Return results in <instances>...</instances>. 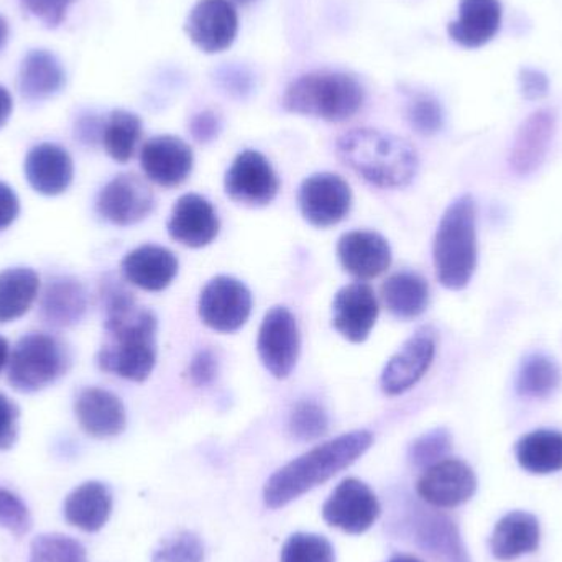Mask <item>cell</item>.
Masks as SVG:
<instances>
[{
    "mask_svg": "<svg viewBox=\"0 0 562 562\" xmlns=\"http://www.w3.org/2000/svg\"><path fill=\"white\" fill-rule=\"evenodd\" d=\"M223 131V121L214 111H201L190 121V132L194 140L200 144H210L216 140Z\"/></svg>",
    "mask_w": 562,
    "mask_h": 562,
    "instance_id": "45",
    "label": "cell"
},
{
    "mask_svg": "<svg viewBox=\"0 0 562 562\" xmlns=\"http://www.w3.org/2000/svg\"><path fill=\"white\" fill-rule=\"evenodd\" d=\"M288 431L296 441L306 442L323 438L329 431V416L314 402H300L291 409Z\"/></svg>",
    "mask_w": 562,
    "mask_h": 562,
    "instance_id": "36",
    "label": "cell"
},
{
    "mask_svg": "<svg viewBox=\"0 0 562 562\" xmlns=\"http://www.w3.org/2000/svg\"><path fill=\"white\" fill-rule=\"evenodd\" d=\"M379 319V301L369 284L350 283L337 291L333 301V326L344 339L360 344Z\"/></svg>",
    "mask_w": 562,
    "mask_h": 562,
    "instance_id": "17",
    "label": "cell"
},
{
    "mask_svg": "<svg viewBox=\"0 0 562 562\" xmlns=\"http://www.w3.org/2000/svg\"><path fill=\"white\" fill-rule=\"evenodd\" d=\"M95 207L99 216L114 226H134L155 210V194L137 175H119L102 188Z\"/></svg>",
    "mask_w": 562,
    "mask_h": 562,
    "instance_id": "12",
    "label": "cell"
},
{
    "mask_svg": "<svg viewBox=\"0 0 562 562\" xmlns=\"http://www.w3.org/2000/svg\"><path fill=\"white\" fill-rule=\"evenodd\" d=\"M502 23V5L498 0H461L459 19L449 23L451 38L465 48H479L491 42Z\"/></svg>",
    "mask_w": 562,
    "mask_h": 562,
    "instance_id": "25",
    "label": "cell"
},
{
    "mask_svg": "<svg viewBox=\"0 0 562 562\" xmlns=\"http://www.w3.org/2000/svg\"><path fill=\"white\" fill-rule=\"evenodd\" d=\"M406 512V527L412 531L415 543L426 553L441 562H471L461 533L451 518L438 512L425 510L418 505H413Z\"/></svg>",
    "mask_w": 562,
    "mask_h": 562,
    "instance_id": "16",
    "label": "cell"
},
{
    "mask_svg": "<svg viewBox=\"0 0 562 562\" xmlns=\"http://www.w3.org/2000/svg\"><path fill=\"white\" fill-rule=\"evenodd\" d=\"M366 91L353 76L340 71H314L294 79L283 95L291 114L310 115L327 122H344L360 111Z\"/></svg>",
    "mask_w": 562,
    "mask_h": 562,
    "instance_id": "5",
    "label": "cell"
},
{
    "mask_svg": "<svg viewBox=\"0 0 562 562\" xmlns=\"http://www.w3.org/2000/svg\"><path fill=\"white\" fill-rule=\"evenodd\" d=\"M239 30L236 7L229 0H200L187 20L191 42L204 53L229 48Z\"/></svg>",
    "mask_w": 562,
    "mask_h": 562,
    "instance_id": "15",
    "label": "cell"
},
{
    "mask_svg": "<svg viewBox=\"0 0 562 562\" xmlns=\"http://www.w3.org/2000/svg\"><path fill=\"white\" fill-rule=\"evenodd\" d=\"M297 203L306 223L326 229L336 226L349 214L352 191L336 173H314L301 183Z\"/></svg>",
    "mask_w": 562,
    "mask_h": 562,
    "instance_id": "10",
    "label": "cell"
},
{
    "mask_svg": "<svg viewBox=\"0 0 562 562\" xmlns=\"http://www.w3.org/2000/svg\"><path fill=\"white\" fill-rule=\"evenodd\" d=\"M88 311V291L78 280L56 279L48 283L40 301V317L49 326L78 324Z\"/></svg>",
    "mask_w": 562,
    "mask_h": 562,
    "instance_id": "29",
    "label": "cell"
},
{
    "mask_svg": "<svg viewBox=\"0 0 562 562\" xmlns=\"http://www.w3.org/2000/svg\"><path fill=\"white\" fill-rule=\"evenodd\" d=\"M20 213L19 198L9 184L0 181V231L15 223Z\"/></svg>",
    "mask_w": 562,
    "mask_h": 562,
    "instance_id": "46",
    "label": "cell"
},
{
    "mask_svg": "<svg viewBox=\"0 0 562 562\" xmlns=\"http://www.w3.org/2000/svg\"><path fill=\"white\" fill-rule=\"evenodd\" d=\"M168 234L181 246L203 249L214 243L221 231L213 204L200 194H184L171 210Z\"/></svg>",
    "mask_w": 562,
    "mask_h": 562,
    "instance_id": "19",
    "label": "cell"
},
{
    "mask_svg": "<svg viewBox=\"0 0 562 562\" xmlns=\"http://www.w3.org/2000/svg\"><path fill=\"white\" fill-rule=\"evenodd\" d=\"M10 357V346L2 336H0V372H2L3 367L9 363Z\"/></svg>",
    "mask_w": 562,
    "mask_h": 562,
    "instance_id": "50",
    "label": "cell"
},
{
    "mask_svg": "<svg viewBox=\"0 0 562 562\" xmlns=\"http://www.w3.org/2000/svg\"><path fill=\"white\" fill-rule=\"evenodd\" d=\"M220 82L227 92L237 98L249 94L252 88V79L243 69H224L220 72Z\"/></svg>",
    "mask_w": 562,
    "mask_h": 562,
    "instance_id": "47",
    "label": "cell"
},
{
    "mask_svg": "<svg viewBox=\"0 0 562 562\" xmlns=\"http://www.w3.org/2000/svg\"><path fill=\"white\" fill-rule=\"evenodd\" d=\"M419 497L438 508H454L474 497L477 477L465 462L459 459H442L425 469L418 485Z\"/></svg>",
    "mask_w": 562,
    "mask_h": 562,
    "instance_id": "14",
    "label": "cell"
},
{
    "mask_svg": "<svg viewBox=\"0 0 562 562\" xmlns=\"http://www.w3.org/2000/svg\"><path fill=\"white\" fill-rule=\"evenodd\" d=\"M13 101L10 92L3 86H0V128L7 124L12 115Z\"/></svg>",
    "mask_w": 562,
    "mask_h": 562,
    "instance_id": "49",
    "label": "cell"
},
{
    "mask_svg": "<svg viewBox=\"0 0 562 562\" xmlns=\"http://www.w3.org/2000/svg\"><path fill=\"white\" fill-rule=\"evenodd\" d=\"M7 40H9V23L0 15V49L5 46Z\"/></svg>",
    "mask_w": 562,
    "mask_h": 562,
    "instance_id": "51",
    "label": "cell"
},
{
    "mask_svg": "<svg viewBox=\"0 0 562 562\" xmlns=\"http://www.w3.org/2000/svg\"><path fill=\"white\" fill-rule=\"evenodd\" d=\"M429 284L418 273L403 270L393 273L382 284V300L386 310L398 319L422 316L429 304Z\"/></svg>",
    "mask_w": 562,
    "mask_h": 562,
    "instance_id": "30",
    "label": "cell"
},
{
    "mask_svg": "<svg viewBox=\"0 0 562 562\" xmlns=\"http://www.w3.org/2000/svg\"><path fill=\"white\" fill-rule=\"evenodd\" d=\"M121 267L128 283L157 293L173 283L180 263L171 250L155 244H145L128 252Z\"/></svg>",
    "mask_w": 562,
    "mask_h": 562,
    "instance_id": "23",
    "label": "cell"
},
{
    "mask_svg": "<svg viewBox=\"0 0 562 562\" xmlns=\"http://www.w3.org/2000/svg\"><path fill=\"white\" fill-rule=\"evenodd\" d=\"M75 413L79 426L92 438H115L127 426L124 403L114 393L99 386H89L78 393Z\"/></svg>",
    "mask_w": 562,
    "mask_h": 562,
    "instance_id": "21",
    "label": "cell"
},
{
    "mask_svg": "<svg viewBox=\"0 0 562 562\" xmlns=\"http://www.w3.org/2000/svg\"><path fill=\"white\" fill-rule=\"evenodd\" d=\"M373 445L367 429L346 432L304 452L279 469L263 487V502L270 510H279L317 485L333 479L362 458Z\"/></svg>",
    "mask_w": 562,
    "mask_h": 562,
    "instance_id": "2",
    "label": "cell"
},
{
    "mask_svg": "<svg viewBox=\"0 0 562 562\" xmlns=\"http://www.w3.org/2000/svg\"><path fill=\"white\" fill-rule=\"evenodd\" d=\"M71 2L72 0H22L23 7L49 29L61 25Z\"/></svg>",
    "mask_w": 562,
    "mask_h": 562,
    "instance_id": "43",
    "label": "cell"
},
{
    "mask_svg": "<svg viewBox=\"0 0 562 562\" xmlns=\"http://www.w3.org/2000/svg\"><path fill=\"white\" fill-rule=\"evenodd\" d=\"M20 409L9 396L0 393V451L13 448L19 438Z\"/></svg>",
    "mask_w": 562,
    "mask_h": 562,
    "instance_id": "44",
    "label": "cell"
},
{
    "mask_svg": "<svg viewBox=\"0 0 562 562\" xmlns=\"http://www.w3.org/2000/svg\"><path fill=\"white\" fill-rule=\"evenodd\" d=\"M518 464L530 474L547 475L562 471V432L538 429L517 442Z\"/></svg>",
    "mask_w": 562,
    "mask_h": 562,
    "instance_id": "31",
    "label": "cell"
},
{
    "mask_svg": "<svg viewBox=\"0 0 562 562\" xmlns=\"http://www.w3.org/2000/svg\"><path fill=\"white\" fill-rule=\"evenodd\" d=\"M386 562H422L418 558L409 557V554H395V557L390 558Z\"/></svg>",
    "mask_w": 562,
    "mask_h": 562,
    "instance_id": "52",
    "label": "cell"
},
{
    "mask_svg": "<svg viewBox=\"0 0 562 562\" xmlns=\"http://www.w3.org/2000/svg\"><path fill=\"white\" fill-rule=\"evenodd\" d=\"M201 321L216 333L239 330L252 313V293L243 281L220 276L207 281L198 300Z\"/></svg>",
    "mask_w": 562,
    "mask_h": 562,
    "instance_id": "7",
    "label": "cell"
},
{
    "mask_svg": "<svg viewBox=\"0 0 562 562\" xmlns=\"http://www.w3.org/2000/svg\"><path fill=\"white\" fill-rule=\"evenodd\" d=\"M204 544L193 531H181L167 538L151 558V562H203Z\"/></svg>",
    "mask_w": 562,
    "mask_h": 562,
    "instance_id": "39",
    "label": "cell"
},
{
    "mask_svg": "<svg viewBox=\"0 0 562 562\" xmlns=\"http://www.w3.org/2000/svg\"><path fill=\"white\" fill-rule=\"evenodd\" d=\"M436 333L429 327L416 330L383 367L380 389L385 395L398 396L416 385L431 367L436 356Z\"/></svg>",
    "mask_w": 562,
    "mask_h": 562,
    "instance_id": "11",
    "label": "cell"
},
{
    "mask_svg": "<svg viewBox=\"0 0 562 562\" xmlns=\"http://www.w3.org/2000/svg\"><path fill=\"white\" fill-rule=\"evenodd\" d=\"M7 366V379L13 390L35 393L66 375L71 367V352L59 337L52 334H26L16 340Z\"/></svg>",
    "mask_w": 562,
    "mask_h": 562,
    "instance_id": "6",
    "label": "cell"
},
{
    "mask_svg": "<svg viewBox=\"0 0 562 562\" xmlns=\"http://www.w3.org/2000/svg\"><path fill=\"white\" fill-rule=\"evenodd\" d=\"M66 85L61 61L46 49H32L20 65V94L30 102H42L58 94Z\"/></svg>",
    "mask_w": 562,
    "mask_h": 562,
    "instance_id": "27",
    "label": "cell"
},
{
    "mask_svg": "<svg viewBox=\"0 0 562 562\" xmlns=\"http://www.w3.org/2000/svg\"><path fill=\"white\" fill-rule=\"evenodd\" d=\"M140 165L148 180L175 188L188 180L194 167L190 145L175 135H158L142 147Z\"/></svg>",
    "mask_w": 562,
    "mask_h": 562,
    "instance_id": "18",
    "label": "cell"
},
{
    "mask_svg": "<svg viewBox=\"0 0 562 562\" xmlns=\"http://www.w3.org/2000/svg\"><path fill=\"white\" fill-rule=\"evenodd\" d=\"M40 279L32 269L0 272V324L22 317L38 296Z\"/></svg>",
    "mask_w": 562,
    "mask_h": 562,
    "instance_id": "32",
    "label": "cell"
},
{
    "mask_svg": "<svg viewBox=\"0 0 562 562\" xmlns=\"http://www.w3.org/2000/svg\"><path fill=\"white\" fill-rule=\"evenodd\" d=\"M408 121L418 134L435 135L445 124V114L436 99L422 95L409 104Z\"/></svg>",
    "mask_w": 562,
    "mask_h": 562,
    "instance_id": "41",
    "label": "cell"
},
{
    "mask_svg": "<svg viewBox=\"0 0 562 562\" xmlns=\"http://www.w3.org/2000/svg\"><path fill=\"white\" fill-rule=\"evenodd\" d=\"M101 297L108 342L98 352L99 369L131 382H145L157 363V317L138 306L119 280L102 281Z\"/></svg>",
    "mask_w": 562,
    "mask_h": 562,
    "instance_id": "1",
    "label": "cell"
},
{
    "mask_svg": "<svg viewBox=\"0 0 562 562\" xmlns=\"http://www.w3.org/2000/svg\"><path fill=\"white\" fill-rule=\"evenodd\" d=\"M300 349L296 317L288 307H272L263 317L257 339V350L263 367L276 379H288L296 367Z\"/></svg>",
    "mask_w": 562,
    "mask_h": 562,
    "instance_id": "9",
    "label": "cell"
},
{
    "mask_svg": "<svg viewBox=\"0 0 562 562\" xmlns=\"http://www.w3.org/2000/svg\"><path fill=\"white\" fill-rule=\"evenodd\" d=\"M112 505L114 501L108 485L91 481L79 485L66 497L63 510L69 525L86 533H95L111 518Z\"/></svg>",
    "mask_w": 562,
    "mask_h": 562,
    "instance_id": "26",
    "label": "cell"
},
{
    "mask_svg": "<svg viewBox=\"0 0 562 562\" xmlns=\"http://www.w3.org/2000/svg\"><path fill=\"white\" fill-rule=\"evenodd\" d=\"M224 190L231 200L244 206H267L279 194V175L266 155L257 150H244L227 170Z\"/></svg>",
    "mask_w": 562,
    "mask_h": 562,
    "instance_id": "8",
    "label": "cell"
},
{
    "mask_svg": "<svg viewBox=\"0 0 562 562\" xmlns=\"http://www.w3.org/2000/svg\"><path fill=\"white\" fill-rule=\"evenodd\" d=\"M432 259L442 286L459 291L471 283L479 260L474 198L462 194L449 204L436 231Z\"/></svg>",
    "mask_w": 562,
    "mask_h": 562,
    "instance_id": "4",
    "label": "cell"
},
{
    "mask_svg": "<svg viewBox=\"0 0 562 562\" xmlns=\"http://www.w3.org/2000/svg\"><path fill=\"white\" fill-rule=\"evenodd\" d=\"M380 504L369 485L349 477L337 485L323 507V518L344 533L362 535L375 525Z\"/></svg>",
    "mask_w": 562,
    "mask_h": 562,
    "instance_id": "13",
    "label": "cell"
},
{
    "mask_svg": "<svg viewBox=\"0 0 562 562\" xmlns=\"http://www.w3.org/2000/svg\"><path fill=\"white\" fill-rule=\"evenodd\" d=\"M337 157L379 188H405L418 175L419 157L405 138L375 128H352L336 142Z\"/></svg>",
    "mask_w": 562,
    "mask_h": 562,
    "instance_id": "3",
    "label": "cell"
},
{
    "mask_svg": "<svg viewBox=\"0 0 562 562\" xmlns=\"http://www.w3.org/2000/svg\"><path fill=\"white\" fill-rule=\"evenodd\" d=\"M26 181L43 196H58L72 183L75 165L65 148L56 144H40L25 158Z\"/></svg>",
    "mask_w": 562,
    "mask_h": 562,
    "instance_id": "22",
    "label": "cell"
},
{
    "mask_svg": "<svg viewBox=\"0 0 562 562\" xmlns=\"http://www.w3.org/2000/svg\"><path fill=\"white\" fill-rule=\"evenodd\" d=\"M229 2L239 3V5H249L254 0H229Z\"/></svg>",
    "mask_w": 562,
    "mask_h": 562,
    "instance_id": "53",
    "label": "cell"
},
{
    "mask_svg": "<svg viewBox=\"0 0 562 562\" xmlns=\"http://www.w3.org/2000/svg\"><path fill=\"white\" fill-rule=\"evenodd\" d=\"M540 540L538 518L528 512H512L495 525L491 550L497 560L512 561L537 551Z\"/></svg>",
    "mask_w": 562,
    "mask_h": 562,
    "instance_id": "28",
    "label": "cell"
},
{
    "mask_svg": "<svg viewBox=\"0 0 562 562\" xmlns=\"http://www.w3.org/2000/svg\"><path fill=\"white\" fill-rule=\"evenodd\" d=\"M521 92L525 98L535 101V99L544 98L548 94V78L543 72L535 69H524L520 75Z\"/></svg>",
    "mask_w": 562,
    "mask_h": 562,
    "instance_id": "48",
    "label": "cell"
},
{
    "mask_svg": "<svg viewBox=\"0 0 562 562\" xmlns=\"http://www.w3.org/2000/svg\"><path fill=\"white\" fill-rule=\"evenodd\" d=\"M557 128L553 112L540 111L521 124L510 151V168L518 177H530L543 165Z\"/></svg>",
    "mask_w": 562,
    "mask_h": 562,
    "instance_id": "24",
    "label": "cell"
},
{
    "mask_svg": "<svg viewBox=\"0 0 562 562\" xmlns=\"http://www.w3.org/2000/svg\"><path fill=\"white\" fill-rule=\"evenodd\" d=\"M29 562H89L85 547L75 538L45 533L30 544Z\"/></svg>",
    "mask_w": 562,
    "mask_h": 562,
    "instance_id": "35",
    "label": "cell"
},
{
    "mask_svg": "<svg viewBox=\"0 0 562 562\" xmlns=\"http://www.w3.org/2000/svg\"><path fill=\"white\" fill-rule=\"evenodd\" d=\"M220 373V359H217L214 350L201 349L194 353L188 366V379L194 386H210Z\"/></svg>",
    "mask_w": 562,
    "mask_h": 562,
    "instance_id": "42",
    "label": "cell"
},
{
    "mask_svg": "<svg viewBox=\"0 0 562 562\" xmlns=\"http://www.w3.org/2000/svg\"><path fill=\"white\" fill-rule=\"evenodd\" d=\"M0 528L22 538L32 530V515L22 498L0 487Z\"/></svg>",
    "mask_w": 562,
    "mask_h": 562,
    "instance_id": "40",
    "label": "cell"
},
{
    "mask_svg": "<svg viewBox=\"0 0 562 562\" xmlns=\"http://www.w3.org/2000/svg\"><path fill=\"white\" fill-rule=\"evenodd\" d=\"M562 373L557 360L543 352L525 357L518 369L515 390L524 398L544 400L560 389Z\"/></svg>",
    "mask_w": 562,
    "mask_h": 562,
    "instance_id": "33",
    "label": "cell"
},
{
    "mask_svg": "<svg viewBox=\"0 0 562 562\" xmlns=\"http://www.w3.org/2000/svg\"><path fill=\"white\" fill-rule=\"evenodd\" d=\"M142 137V121L138 115L128 111L111 112L104 122L102 131V144L112 160L119 164H127L137 150Z\"/></svg>",
    "mask_w": 562,
    "mask_h": 562,
    "instance_id": "34",
    "label": "cell"
},
{
    "mask_svg": "<svg viewBox=\"0 0 562 562\" xmlns=\"http://www.w3.org/2000/svg\"><path fill=\"white\" fill-rule=\"evenodd\" d=\"M452 449V436L446 428H436L425 432L412 442L408 459L415 468L428 469L446 459Z\"/></svg>",
    "mask_w": 562,
    "mask_h": 562,
    "instance_id": "38",
    "label": "cell"
},
{
    "mask_svg": "<svg viewBox=\"0 0 562 562\" xmlns=\"http://www.w3.org/2000/svg\"><path fill=\"white\" fill-rule=\"evenodd\" d=\"M340 266L359 280H372L386 272L392 263L389 240L373 231H350L337 244Z\"/></svg>",
    "mask_w": 562,
    "mask_h": 562,
    "instance_id": "20",
    "label": "cell"
},
{
    "mask_svg": "<svg viewBox=\"0 0 562 562\" xmlns=\"http://www.w3.org/2000/svg\"><path fill=\"white\" fill-rule=\"evenodd\" d=\"M281 562H336V554L326 538L313 533H294L283 544Z\"/></svg>",
    "mask_w": 562,
    "mask_h": 562,
    "instance_id": "37",
    "label": "cell"
}]
</instances>
